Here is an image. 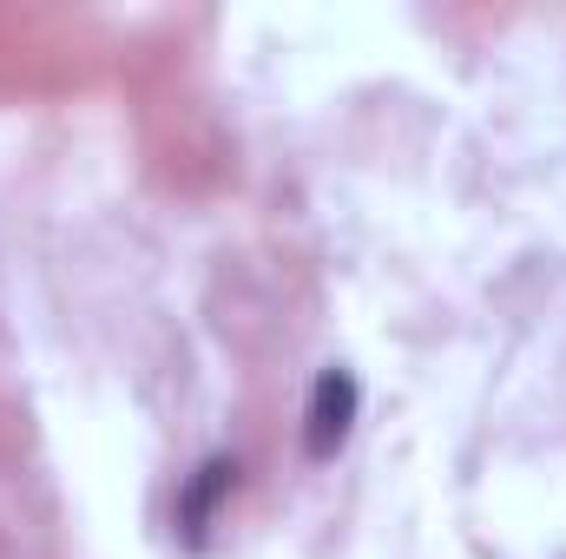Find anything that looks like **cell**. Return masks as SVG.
<instances>
[{"mask_svg": "<svg viewBox=\"0 0 566 559\" xmlns=\"http://www.w3.org/2000/svg\"><path fill=\"white\" fill-rule=\"evenodd\" d=\"M349 402H356V389H349V376H323L316 382V409H310V447L316 454H329L336 441H343V428H349Z\"/></svg>", "mask_w": 566, "mask_h": 559, "instance_id": "cell-1", "label": "cell"}]
</instances>
